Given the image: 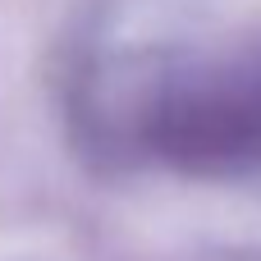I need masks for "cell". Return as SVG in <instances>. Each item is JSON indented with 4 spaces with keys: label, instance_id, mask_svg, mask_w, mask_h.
<instances>
[{
    "label": "cell",
    "instance_id": "1",
    "mask_svg": "<svg viewBox=\"0 0 261 261\" xmlns=\"http://www.w3.org/2000/svg\"><path fill=\"white\" fill-rule=\"evenodd\" d=\"M151 147L193 174H234L261 165V73L243 87L170 96L151 119Z\"/></svg>",
    "mask_w": 261,
    "mask_h": 261
}]
</instances>
